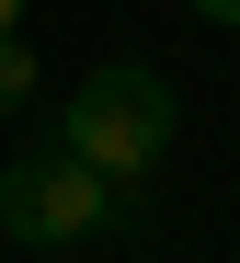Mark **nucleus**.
Returning <instances> with one entry per match:
<instances>
[{"label": "nucleus", "instance_id": "obj_1", "mask_svg": "<svg viewBox=\"0 0 240 263\" xmlns=\"http://www.w3.org/2000/svg\"><path fill=\"white\" fill-rule=\"evenodd\" d=\"M172 126H183V103H172V80L149 69V58H103L80 80V92L58 103V138L103 172V183H137V172H160V149H172Z\"/></svg>", "mask_w": 240, "mask_h": 263}, {"label": "nucleus", "instance_id": "obj_4", "mask_svg": "<svg viewBox=\"0 0 240 263\" xmlns=\"http://www.w3.org/2000/svg\"><path fill=\"white\" fill-rule=\"evenodd\" d=\"M183 12H206V23H240V0H183Z\"/></svg>", "mask_w": 240, "mask_h": 263}, {"label": "nucleus", "instance_id": "obj_3", "mask_svg": "<svg viewBox=\"0 0 240 263\" xmlns=\"http://www.w3.org/2000/svg\"><path fill=\"white\" fill-rule=\"evenodd\" d=\"M12 103H34V46L0 34V115H12Z\"/></svg>", "mask_w": 240, "mask_h": 263}, {"label": "nucleus", "instance_id": "obj_5", "mask_svg": "<svg viewBox=\"0 0 240 263\" xmlns=\"http://www.w3.org/2000/svg\"><path fill=\"white\" fill-rule=\"evenodd\" d=\"M0 34H23V0H0Z\"/></svg>", "mask_w": 240, "mask_h": 263}, {"label": "nucleus", "instance_id": "obj_2", "mask_svg": "<svg viewBox=\"0 0 240 263\" xmlns=\"http://www.w3.org/2000/svg\"><path fill=\"white\" fill-rule=\"evenodd\" d=\"M115 217H137V183H103L69 138L0 160V240H23V252H80V240H103Z\"/></svg>", "mask_w": 240, "mask_h": 263}]
</instances>
